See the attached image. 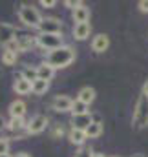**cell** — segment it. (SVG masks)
<instances>
[{
  "mask_svg": "<svg viewBox=\"0 0 148 157\" xmlns=\"http://www.w3.org/2000/svg\"><path fill=\"white\" fill-rule=\"evenodd\" d=\"M37 75L40 80H46V82H49L51 78H53V75H55V68H51L49 64H40V66H37Z\"/></svg>",
  "mask_w": 148,
  "mask_h": 157,
  "instance_id": "obj_15",
  "label": "cell"
},
{
  "mask_svg": "<svg viewBox=\"0 0 148 157\" xmlns=\"http://www.w3.org/2000/svg\"><path fill=\"white\" fill-rule=\"evenodd\" d=\"M137 6H139V9H141L143 13H148V0H141Z\"/></svg>",
  "mask_w": 148,
  "mask_h": 157,
  "instance_id": "obj_29",
  "label": "cell"
},
{
  "mask_svg": "<svg viewBox=\"0 0 148 157\" xmlns=\"http://www.w3.org/2000/svg\"><path fill=\"white\" fill-rule=\"evenodd\" d=\"M108 46H110V39L106 37V35H97L95 39L92 40V49L95 51V53H103V51H106L108 49Z\"/></svg>",
  "mask_w": 148,
  "mask_h": 157,
  "instance_id": "obj_12",
  "label": "cell"
},
{
  "mask_svg": "<svg viewBox=\"0 0 148 157\" xmlns=\"http://www.w3.org/2000/svg\"><path fill=\"white\" fill-rule=\"evenodd\" d=\"M68 139H70V143H72V144H77V146H82V144H84V141H86L88 137H86V132H82V130H75V128H72V130H70V133H68Z\"/></svg>",
  "mask_w": 148,
  "mask_h": 157,
  "instance_id": "obj_18",
  "label": "cell"
},
{
  "mask_svg": "<svg viewBox=\"0 0 148 157\" xmlns=\"http://www.w3.org/2000/svg\"><path fill=\"white\" fill-rule=\"evenodd\" d=\"M0 157H11V155H9V154H6V155H0Z\"/></svg>",
  "mask_w": 148,
  "mask_h": 157,
  "instance_id": "obj_35",
  "label": "cell"
},
{
  "mask_svg": "<svg viewBox=\"0 0 148 157\" xmlns=\"http://www.w3.org/2000/svg\"><path fill=\"white\" fill-rule=\"evenodd\" d=\"M48 90H49V82H46V80L37 78L35 82H31V91H33L35 95H44Z\"/></svg>",
  "mask_w": 148,
  "mask_h": 157,
  "instance_id": "obj_20",
  "label": "cell"
},
{
  "mask_svg": "<svg viewBox=\"0 0 148 157\" xmlns=\"http://www.w3.org/2000/svg\"><path fill=\"white\" fill-rule=\"evenodd\" d=\"M17 39V29L15 26L7 22H0V46H7Z\"/></svg>",
  "mask_w": 148,
  "mask_h": 157,
  "instance_id": "obj_7",
  "label": "cell"
},
{
  "mask_svg": "<svg viewBox=\"0 0 148 157\" xmlns=\"http://www.w3.org/2000/svg\"><path fill=\"white\" fill-rule=\"evenodd\" d=\"M93 157H106L104 154H93Z\"/></svg>",
  "mask_w": 148,
  "mask_h": 157,
  "instance_id": "obj_34",
  "label": "cell"
},
{
  "mask_svg": "<svg viewBox=\"0 0 148 157\" xmlns=\"http://www.w3.org/2000/svg\"><path fill=\"white\" fill-rule=\"evenodd\" d=\"M2 62L6 66H13L17 62V53L15 51H9V49H4L2 51Z\"/></svg>",
  "mask_w": 148,
  "mask_h": 157,
  "instance_id": "obj_22",
  "label": "cell"
},
{
  "mask_svg": "<svg viewBox=\"0 0 148 157\" xmlns=\"http://www.w3.org/2000/svg\"><path fill=\"white\" fill-rule=\"evenodd\" d=\"M37 29L40 31V35H60L62 22L59 18L48 17V18H42V22H40V26H38Z\"/></svg>",
  "mask_w": 148,
  "mask_h": 157,
  "instance_id": "obj_5",
  "label": "cell"
},
{
  "mask_svg": "<svg viewBox=\"0 0 148 157\" xmlns=\"http://www.w3.org/2000/svg\"><path fill=\"white\" fill-rule=\"evenodd\" d=\"M93 122V115L92 113H84V115H75L72 117V128L75 130H82L86 132V128Z\"/></svg>",
  "mask_w": 148,
  "mask_h": 157,
  "instance_id": "obj_9",
  "label": "cell"
},
{
  "mask_svg": "<svg viewBox=\"0 0 148 157\" xmlns=\"http://www.w3.org/2000/svg\"><path fill=\"white\" fill-rule=\"evenodd\" d=\"M17 157H29V154H24V152H22V154H18Z\"/></svg>",
  "mask_w": 148,
  "mask_h": 157,
  "instance_id": "obj_32",
  "label": "cell"
},
{
  "mask_svg": "<svg viewBox=\"0 0 148 157\" xmlns=\"http://www.w3.org/2000/svg\"><path fill=\"white\" fill-rule=\"evenodd\" d=\"M22 78H26V80H29V82H35L38 78L37 68H24V70H22Z\"/></svg>",
  "mask_w": 148,
  "mask_h": 157,
  "instance_id": "obj_24",
  "label": "cell"
},
{
  "mask_svg": "<svg viewBox=\"0 0 148 157\" xmlns=\"http://www.w3.org/2000/svg\"><path fill=\"white\" fill-rule=\"evenodd\" d=\"M132 122H134V126H137V128H146L148 126V97L141 95V97L137 99Z\"/></svg>",
  "mask_w": 148,
  "mask_h": 157,
  "instance_id": "obj_3",
  "label": "cell"
},
{
  "mask_svg": "<svg viewBox=\"0 0 148 157\" xmlns=\"http://www.w3.org/2000/svg\"><path fill=\"white\" fill-rule=\"evenodd\" d=\"M92 33V24L84 22V24H75L73 26V37L77 40H86Z\"/></svg>",
  "mask_w": 148,
  "mask_h": 157,
  "instance_id": "obj_11",
  "label": "cell"
},
{
  "mask_svg": "<svg viewBox=\"0 0 148 157\" xmlns=\"http://www.w3.org/2000/svg\"><path fill=\"white\" fill-rule=\"evenodd\" d=\"M72 104H73V101L68 95H57L51 101V108L55 112H72Z\"/></svg>",
  "mask_w": 148,
  "mask_h": 157,
  "instance_id": "obj_8",
  "label": "cell"
},
{
  "mask_svg": "<svg viewBox=\"0 0 148 157\" xmlns=\"http://www.w3.org/2000/svg\"><path fill=\"white\" fill-rule=\"evenodd\" d=\"M18 18H20V22H22L24 26H28V28H38L40 22H42V17H40L38 9L33 7V6H29V4L20 6V9H18Z\"/></svg>",
  "mask_w": 148,
  "mask_h": 157,
  "instance_id": "obj_2",
  "label": "cell"
},
{
  "mask_svg": "<svg viewBox=\"0 0 148 157\" xmlns=\"http://www.w3.org/2000/svg\"><path fill=\"white\" fill-rule=\"evenodd\" d=\"M64 6H66V7H70V9H77V7H80V6H82V2H79V0H66V2H64Z\"/></svg>",
  "mask_w": 148,
  "mask_h": 157,
  "instance_id": "obj_26",
  "label": "cell"
},
{
  "mask_svg": "<svg viewBox=\"0 0 148 157\" xmlns=\"http://www.w3.org/2000/svg\"><path fill=\"white\" fill-rule=\"evenodd\" d=\"M101 133H103V122L93 121V122L86 128V137H88V139H97V137H101Z\"/></svg>",
  "mask_w": 148,
  "mask_h": 157,
  "instance_id": "obj_19",
  "label": "cell"
},
{
  "mask_svg": "<svg viewBox=\"0 0 148 157\" xmlns=\"http://www.w3.org/2000/svg\"><path fill=\"white\" fill-rule=\"evenodd\" d=\"M26 113V102L24 101H13L9 104V115L15 119H22Z\"/></svg>",
  "mask_w": 148,
  "mask_h": 157,
  "instance_id": "obj_14",
  "label": "cell"
},
{
  "mask_svg": "<svg viewBox=\"0 0 148 157\" xmlns=\"http://www.w3.org/2000/svg\"><path fill=\"white\" fill-rule=\"evenodd\" d=\"M143 95L148 97V80H145V84H143Z\"/></svg>",
  "mask_w": 148,
  "mask_h": 157,
  "instance_id": "obj_31",
  "label": "cell"
},
{
  "mask_svg": "<svg viewBox=\"0 0 148 157\" xmlns=\"http://www.w3.org/2000/svg\"><path fill=\"white\" fill-rule=\"evenodd\" d=\"M72 17H73L75 24H84V22H90V7H86V6L82 4L80 7L73 9Z\"/></svg>",
  "mask_w": 148,
  "mask_h": 157,
  "instance_id": "obj_13",
  "label": "cell"
},
{
  "mask_svg": "<svg viewBox=\"0 0 148 157\" xmlns=\"http://www.w3.org/2000/svg\"><path fill=\"white\" fill-rule=\"evenodd\" d=\"M88 104H84V102H80V101H77L75 99L73 101V104H72V113H73V117L75 115H84V113H90L88 112Z\"/></svg>",
  "mask_w": 148,
  "mask_h": 157,
  "instance_id": "obj_21",
  "label": "cell"
},
{
  "mask_svg": "<svg viewBox=\"0 0 148 157\" xmlns=\"http://www.w3.org/2000/svg\"><path fill=\"white\" fill-rule=\"evenodd\" d=\"M13 90H15L18 95H28V93L31 91V82L26 80V78H22V77H18L15 80V84H13Z\"/></svg>",
  "mask_w": 148,
  "mask_h": 157,
  "instance_id": "obj_17",
  "label": "cell"
},
{
  "mask_svg": "<svg viewBox=\"0 0 148 157\" xmlns=\"http://www.w3.org/2000/svg\"><path fill=\"white\" fill-rule=\"evenodd\" d=\"M38 48L48 49V51H55L59 48H62V33L60 35H38L35 39Z\"/></svg>",
  "mask_w": 148,
  "mask_h": 157,
  "instance_id": "obj_4",
  "label": "cell"
},
{
  "mask_svg": "<svg viewBox=\"0 0 148 157\" xmlns=\"http://www.w3.org/2000/svg\"><path fill=\"white\" fill-rule=\"evenodd\" d=\"M40 6H44V7H55L57 2L55 0H40Z\"/></svg>",
  "mask_w": 148,
  "mask_h": 157,
  "instance_id": "obj_28",
  "label": "cell"
},
{
  "mask_svg": "<svg viewBox=\"0 0 148 157\" xmlns=\"http://www.w3.org/2000/svg\"><path fill=\"white\" fill-rule=\"evenodd\" d=\"M132 157H146V155H145V154H134Z\"/></svg>",
  "mask_w": 148,
  "mask_h": 157,
  "instance_id": "obj_33",
  "label": "cell"
},
{
  "mask_svg": "<svg viewBox=\"0 0 148 157\" xmlns=\"http://www.w3.org/2000/svg\"><path fill=\"white\" fill-rule=\"evenodd\" d=\"M75 157H93V152L92 150H79Z\"/></svg>",
  "mask_w": 148,
  "mask_h": 157,
  "instance_id": "obj_27",
  "label": "cell"
},
{
  "mask_svg": "<svg viewBox=\"0 0 148 157\" xmlns=\"http://www.w3.org/2000/svg\"><path fill=\"white\" fill-rule=\"evenodd\" d=\"M46 126H48V117L38 113V115H33V117L28 121L26 132H28V133H40V132L46 130Z\"/></svg>",
  "mask_w": 148,
  "mask_h": 157,
  "instance_id": "obj_6",
  "label": "cell"
},
{
  "mask_svg": "<svg viewBox=\"0 0 148 157\" xmlns=\"http://www.w3.org/2000/svg\"><path fill=\"white\" fill-rule=\"evenodd\" d=\"M75 60V51L68 46H62L55 51H49L48 53V59H46V64H49L51 68H66L70 66Z\"/></svg>",
  "mask_w": 148,
  "mask_h": 157,
  "instance_id": "obj_1",
  "label": "cell"
},
{
  "mask_svg": "<svg viewBox=\"0 0 148 157\" xmlns=\"http://www.w3.org/2000/svg\"><path fill=\"white\" fill-rule=\"evenodd\" d=\"M6 126H7V122H6V119H4V115H0V132H2V130H4Z\"/></svg>",
  "mask_w": 148,
  "mask_h": 157,
  "instance_id": "obj_30",
  "label": "cell"
},
{
  "mask_svg": "<svg viewBox=\"0 0 148 157\" xmlns=\"http://www.w3.org/2000/svg\"><path fill=\"white\" fill-rule=\"evenodd\" d=\"M77 101H80V102H84V104L90 106V104L95 101V90H93L92 86H84V88H80L79 93H77Z\"/></svg>",
  "mask_w": 148,
  "mask_h": 157,
  "instance_id": "obj_10",
  "label": "cell"
},
{
  "mask_svg": "<svg viewBox=\"0 0 148 157\" xmlns=\"http://www.w3.org/2000/svg\"><path fill=\"white\" fill-rule=\"evenodd\" d=\"M7 128H9L11 132H18V130H22V128H26V124H24V119H15V117H11V121L7 122Z\"/></svg>",
  "mask_w": 148,
  "mask_h": 157,
  "instance_id": "obj_23",
  "label": "cell"
},
{
  "mask_svg": "<svg viewBox=\"0 0 148 157\" xmlns=\"http://www.w3.org/2000/svg\"><path fill=\"white\" fill-rule=\"evenodd\" d=\"M9 154V141L6 137H0V155Z\"/></svg>",
  "mask_w": 148,
  "mask_h": 157,
  "instance_id": "obj_25",
  "label": "cell"
},
{
  "mask_svg": "<svg viewBox=\"0 0 148 157\" xmlns=\"http://www.w3.org/2000/svg\"><path fill=\"white\" fill-rule=\"evenodd\" d=\"M15 44H17V49L18 51H26V49L33 48L37 42H35L33 37H29V35H22V37H17L15 39Z\"/></svg>",
  "mask_w": 148,
  "mask_h": 157,
  "instance_id": "obj_16",
  "label": "cell"
}]
</instances>
